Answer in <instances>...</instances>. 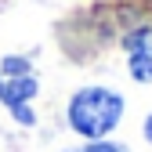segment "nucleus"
<instances>
[{
  "instance_id": "nucleus-3",
  "label": "nucleus",
  "mask_w": 152,
  "mask_h": 152,
  "mask_svg": "<svg viewBox=\"0 0 152 152\" xmlns=\"http://www.w3.org/2000/svg\"><path fill=\"white\" fill-rule=\"evenodd\" d=\"M127 51H130V76L141 83H152V29L130 33Z\"/></svg>"
},
{
  "instance_id": "nucleus-2",
  "label": "nucleus",
  "mask_w": 152,
  "mask_h": 152,
  "mask_svg": "<svg viewBox=\"0 0 152 152\" xmlns=\"http://www.w3.org/2000/svg\"><path fill=\"white\" fill-rule=\"evenodd\" d=\"M33 94H36V76L29 72V76H15V80H7L4 87H0V102L18 116V123L29 127V123H33V112H29Z\"/></svg>"
},
{
  "instance_id": "nucleus-7",
  "label": "nucleus",
  "mask_w": 152,
  "mask_h": 152,
  "mask_svg": "<svg viewBox=\"0 0 152 152\" xmlns=\"http://www.w3.org/2000/svg\"><path fill=\"white\" fill-rule=\"evenodd\" d=\"M0 87H4V80H0Z\"/></svg>"
},
{
  "instance_id": "nucleus-4",
  "label": "nucleus",
  "mask_w": 152,
  "mask_h": 152,
  "mask_svg": "<svg viewBox=\"0 0 152 152\" xmlns=\"http://www.w3.org/2000/svg\"><path fill=\"white\" fill-rule=\"evenodd\" d=\"M4 72L7 76H29V62L26 58H4Z\"/></svg>"
},
{
  "instance_id": "nucleus-5",
  "label": "nucleus",
  "mask_w": 152,
  "mask_h": 152,
  "mask_svg": "<svg viewBox=\"0 0 152 152\" xmlns=\"http://www.w3.org/2000/svg\"><path fill=\"white\" fill-rule=\"evenodd\" d=\"M83 152H123V148L120 145H109V141H91Z\"/></svg>"
},
{
  "instance_id": "nucleus-1",
  "label": "nucleus",
  "mask_w": 152,
  "mask_h": 152,
  "mask_svg": "<svg viewBox=\"0 0 152 152\" xmlns=\"http://www.w3.org/2000/svg\"><path fill=\"white\" fill-rule=\"evenodd\" d=\"M123 116V98L109 87H83L69 102V127L91 141L105 138Z\"/></svg>"
},
{
  "instance_id": "nucleus-6",
  "label": "nucleus",
  "mask_w": 152,
  "mask_h": 152,
  "mask_svg": "<svg viewBox=\"0 0 152 152\" xmlns=\"http://www.w3.org/2000/svg\"><path fill=\"white\" fill-rule=\"evenodd\" d=\"M145 138H148V141H152V116H148V120H145Z\"/></svg>"
}]
</instances>
